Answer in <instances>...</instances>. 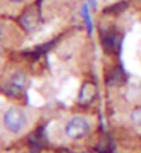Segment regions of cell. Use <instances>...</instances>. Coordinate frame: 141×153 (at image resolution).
<instances>
[{
	"label": "cell",
	"instance_id": "cell-1",
	"mask_svg": "<svg viewBox=\"0 0 141 153\" xmlns=\"http://www.w3.org/2000/svg\"><path fill=\"white\" fill-rule=\"evenodd\" d=\"M1 124L10 135H21L31 125V117L24 109L18 106H11L4 110L1 116Z\"/></svg>",
	"mask_w": 141,
	"mask_h": 153
},
{
	"label": "cell",
	"instance_id": "cell-2",
	"mask_svg": "<svg viewBox=\"0 0 141 153\" xmlns=\"http://www.w3.org/2000/svg\"><path fill=\"white\" fill-rule=\"evenodd\" d=\"M94 120L89 116L75 114L65 121L62 132L69 141H80L93 132Z\"/></svg>",
	"mask_w": 141,
	"mask_h": 153
},
{
	"label": "cell",
	"instance_id": "cell-3",
	"mask_svg": "<svg viewBox=\"0 0 141 153\" xmlns=\"http://www.w3.org/2000/svg\"><path fill=\"white\" fill-rule=\"evenodd\" d=\"M26 86V75L25 73H14L4 85V92L10 96H20Z\"/></svg>",
	"mask_w": 141,
	"mask_h": 153
},
{
	"label": "cell",
	"instance_id": "cell-4",
	"mask_svg": "<svg viewBox=\"0 0 141 153\" xmlns=\"http://www.w3.org/2000/svg\"><path fill=\"white\" fill-rule=\"evenodd\" d=\"M101 43H102V48L104 50H107L108 53H112L118 49V45H119V39H118V32L112 28H108L102 31L101 33Z\"/></svg>",
	"mask_w": 141,
	"mask_h": 153
},
{
	"label": "cell",
	"instance_id": "cell-5",
	"mask_svg": "<svg viewBox=\"0 0 141 153\" xmlns=\"http://www.w3.org/2000/svg\"><path fill=\"white\" fill-rule=\"evenodd\" d=\"M96 97V88L91 84H85L79 92V102L80 103H90Z\"/></svg>",
	"mask_w": 141,
	"mask_h": 153
},
{
	"label": "cell",
	"instance_id": "cell-6",
	"mask_svg": "<svg viewBox=\"0 0 141 153\" xmlns=\"http://www.w3.org/2000/svg\"><path fill=\"white\" fill-rule=\"evenodd\" d=\"M21 22L26 29H32L36 27L37 24V14L35 11H28L22 18H21Z\"/></svg>",
	"mask_w": 141,
	"mask_h": 153
},
{
	"label": "cell",
	"instance_id": "cell-7",
	"mask_svg": "<svg viewBox=\"0 0 141 153\" xmlns=\"http://www.w3.org/2000/svg\"><path fill=\"white\" fill-rule=\"evenodd\" d=\"M132 123L134 125H137V127H141V109L132 113Z\"/></svg>",
	"mask_w": 141,
	"mask_h": 153
},
{
	"label": "cell",
	"instance_id": "cell-8",
	"mask_svg": "<svg viewBox=\"0 0 141 153\" xmlns=\"http://www.w3.org/2000/svg\"><path fill=\"white\" fill-rule=\"evenodd\" d=\"M127 7V4H126V1H121V3L115 4V6H112V7L109 8V11H115V13H121L123 11L125 8Z\"/></svg>",
	"mask_w": 141,
	"mask_h": 153
},
{
	"label": "cell",
	"instance_id": "cell-9",
	"mask_svg": "<svg viewBox=\"0 0 141 153\" xmlns=\"http://www.w3.org/2000/svg\"><path fill=\"white\" fill-rule=\"evenodd\" d=\"M8 1H11V3H14V4H20V3H24L25 0H8Z\"/></svg>",
	"mask_w": 141,
	"mask_h": 153
}]
</instances>
